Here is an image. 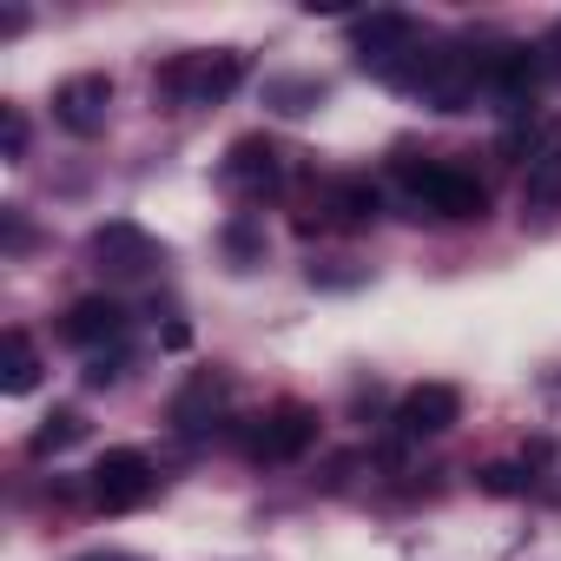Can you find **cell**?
Returning <instances> with one entry per match:
<instances>
[{
    "label": "cell",
    "instance_id": "obj_16",
    "mask_svg": "<svg viewBox=\"0 0 561 561\" xmlns=\"http://www.w3.org/2000/svg\"><path fill=\"white\" fill-rule=\"evenodd\" d=\"M324 100V80H271V106L277 113H311Z\"/></svg>",
    "mask_w": 561,
    "mask_h": 561
},
{
    "label": "cell",
    "instance_id": "obj_3",
    "mask_svg": "<svg viewBox=\"0 0 561 561\" xmlns=\"http://www.w3.org/2000/svg\"><path fill=\"white\" fill-rule=\"evenodd\" d=\"M87 257H93L106 277H146L152 264H165V244H159L146 225H133V218H106V225L87 238Z\"/></svg>",
    "mask_w": 561,
    "mask_h": 561
},
{
    "label": "cell",
    "instance_id": "obj_1",
    "mask_svg": "<svg viewBox=\"0 0 561 561\" xmlns=\"http://www.w3.org/2000/svg\"><path fill=\"white\" fill-rule=\"evenodd\" d=\"M397 179H403V192H410V205H416V218L430 211V218H456V225H482L489 218V185L476 179V172H462V165H449V159H403L397 165Z\"/></svg>",
    "mask_w": 561,
    "mask_h": 561
},
{
    "label": "cell",
    "instance_id": "obj_5",
    "mask_svg": "<svg viewBox=\"0 0 561 561\" xmlns=\"http://www.w3.org/2000/svg\"><path fill=\"white\" fill-rule=\"evenodd\" d=\"M397 436L403 443H423V436H443V430H456L462 423V390L456 383H416V390H403L397 397Z\"/></svg>",
    "mask_w": 561,
    "mask_h": 561
},
{
    "label": "cell",
    "instance_id": "obj_10",
    "mask_svg": "<svg viewBox=\"0 0 561 561\" xmlns=\"http://www.w3.org/2000/svg\"><path fill=\"white\" fill-rule=\"evenodd\" d=\"M225 397H231V383H225V370H198V377H185L179 383V397H172V430H185V436H198L205 423H218L225 416Z\"/></svg>",
    "mask_w": 561,
    "mask_h": 561
},
{
    "label": "cell",
    "instance_id": "obj_9",
    "mask_svg": "<svg viewBox=\"0 0 561 561\" xmlns=\"http://www.w3.org/2000/svg\"><path fill=\"white\" fill-rule=\"evenodd\" d=\"M119 331H126V311H119V298H106V291H100V298H80V305L60 318V337L80 344V351H93V357H100L106 344H119Z\"/></svg>",
    "mask_w": 561,
    "mask_h": 561
},
{
    "label": "cell",
    "instance_id": "obj_2",
    "mask_svg": "<svg viewBox=\"0 0 561 561\" xmlns=\"http://www.w3.org/2000/svg\"><path fill=\"white\" fill-rule=\"evenodd\" d=\"M244 73H251V60H244L238 47L179 54V60L159 67V93L179 100V106H218V100H231V93L244 87Z\"/></svg>",
    "mask_w": 561,
    "mask_h": 561
},
{
    "label": "cell",
    "instance_id": "obj_14",
    "mask_svg": "<svg viewBox=\"0 0 561 561\" xmlns=\"http://www.w3.org/2000/svg\"><path fill=\"white\" fill-rule=\"evenodd\" d=\"M476 489L482 495H528L535 489V462H482L476 469Z\"/></svg>",
    "mask_w": 561,
    "mask_h": 561
},
{
    "label": "cell",
    "instance_id": "obj_8",
    "mask_svg": "<svg viewBox=\"0 0 561 561\" xmlns=\"http://www.w3.org/2000/svg\"><path fill=\"white\" fill-rule=\"evenodd\" d=\"M106 106H113V80H106V73H73V80L54 87V119H60L73 139L106 133Z\"/></svg>",
    "mask_w": 561,
    "mask_h": 561
},
{
    "label": "cell",
    "instance_id": "obj_17",
    "mask_svg": "<svg viewBox=\"0 0 561 561\" xmlns=\"http://www.w3.org/2000/svg\"><path fill=\"white\" fill-rule=\"evenodd\" d=\"M535 54H541V80H561V21L535 41Z\"/></svg>",
    "mask_w": 561,
    "mask_h": 561
},
{
    "label": "cell",
    "instance_id": "obj_6",
    "mask_svg": "<svg viewBox=\"0 0 561 561\" xmlns=\"http://www.w3.org/2000/svg\"><path fill=\"white\" fill-rule=\"evenodd\" d=\"M93 502L106 508V515H126V508H139L146 495H152V462L139 456V449H106L100 462H93Z\"/></svg>",
    "mask_w": 561,
    "mask_h": 561
},
{
    "label": "cell",
    "instance_id": "obj_12",
    "mask_svg": "<svg viewBox=\"0 0 561 561\" xmlns=\"http://www.w3.org/2000/svg\"><path fill=\"white\" fill-rule=\"evenodd\" d=\"M324 211H331V225H344V231H364V225H377V211H383V192H377L370 179H337V185H331V198H324Z\"/></svg>",
    "mask_w": 561,
    "mask_h": 561
},
{
    "label": "cell",
    "instance_id": "obj_13",
    "mask_svg": "<svg viewBox=\"0 0 561 561\" xmlns=\"http://www.w3.org/2000/svg\"><path fill=\"white\" fill-rule=\"evenodd\" d=\"M34 383H41V351H34L27 331H8V337H0V390L27 397Z\"/></svg>",
    "mask_w": 561,
    "mask_h": 561
},
{
    "label": "cell",
    "instance_id": "obj_21",
    "mask_svg": "<svg viewBox=\"0 0 561 561\" xmlns=\"http://www.w3.org/2000/svg\"><path fill=\"white\" fill-rule=\"evenodd\" d=\"M87 561H126V554H87Z\"/></svg>",
    "mask_w": 561,
    "mask_h": 561
},
{
    "label": "cell",
    "instance_id": "obj_19",
    "mask_svg": "<svg viewBox=\"0 0 561 561\" xmlns=\"http://www.w3.org/2000/svg\"><path fill=\"white\" fill-rule=\"evenodd\" d=\"M113 377H119V357H106V351H100V357L87 364V383H93V390H106Z\"/></svg>",
    "mask_w": 561,
    "mask_h": 561
},
{
    "label": "cell",
    "instance_id": "obj_18",
    "mask_svg": "<svg viewBox=\"0 0 561 561\" xmlns=\"http://www.w3.org/2000/svg\"><path fill=\"white\" fill-rule=\"evenodd\" d=\"M225 244H231V257H257V231H251V225H231Z\"/></svg>",
    "mask_w": 561,
    "mask_h": 561
},
{
    "label": "cell",
    "instance_id": "obj_7",
    "mask_svg": "<svg viewBox=\"0 0 561 561\" xmlns=\"http://www.w3.org/2000/svg\"><path fill=\"white\" fill-rule=\"evenodd\" d=\"M218 172H225L231 192L264 198V192H277V179H285V146L264 139V133H244V139H231V152H225Z\"/></svg>",
    "mask_w": 561,
    "mask_h": 561
},
{
    "label": "cell",
    "instance_id": "obj_11",
    "mask_svg": "<svg viewBox=\"0 0 561 561\" xmlns=\"http://www.w3.org/2000/svg\"><path fill=\"white\" fill-rule=\"evenodd\" d=\"M522 205H528V211L561 205V126H541V146H535L528 179H522Z\"/></svg>",
    "mask_w": 561,
    "mask_h": 561
},
{
    "label": "cell",
    "instance_id": "obj_15",
    "mask_svg": "<svg viewBox=\"0 0 561 561\" xmlns=\"http://www.w3.org/2000/svg\"><path fill=\"white\" fill-rule=\"evenodd\" d=\"M87 436V423H80V410H54L41 430H34V456H60V449H73Z\"/></svg>",
    "mask_w": 561,
    "mask_h": 561
},
{
    "label": "cell",
    "instance_id": "obj_20",
    "mask_svg": "<svg viewBox=\"0 0 561 561\" xmlns=\"http://www.w3.org/2000/svg\"><path fill=\"white\" fill-rule=\"evenodd\" d=\"M21 152H27V119L8 106V159H21Z\"/></svg>",
    "mask_w": 561,
    "mask_h": 561
},
{
    "label": "cell",
    "instance_id": "obj_4",
    "mask_svg": "<svg viewBox=\"0 0 561 561\" xmlns=\"http://www.w3.org/2000/svg\"><path fill=\"white\" fill-rule=\"evenodd\" d=\"M318 443V410L311 403H277L251 430V462H298Z\"/></svg>",
    "mask_w": 561,
    "mask_h": 561
}]
</instances>
